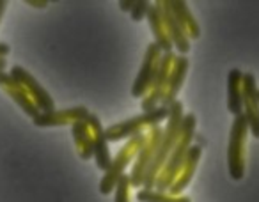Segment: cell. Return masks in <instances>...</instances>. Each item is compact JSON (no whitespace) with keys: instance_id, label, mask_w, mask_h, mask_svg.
<instances>
[{"instance_id":"cell-22","label":"cell","mask_w":259,"mask_h":202,"mask_svg":"<svg viewBox=\"0 0 259 202\" xmlns=\"http://www.w3.org/2000/svg\"><path fill=\"white\" fill-rule=\"evenodd\" d=\"M114 193H115L114 202H132V186H130V177L126 174L121 176Z\"/></svg>"},{"instance_id":"cell-13","label":"cell","mask_w":259,"mask_h":202,"mask_svg":"<svg viewBox=\"0 0 259 202\" xmlns=\"http://www.w3.org/2000/svg\"><path fill=\"white\" fill-rule=\"evenodd\" d=\"M0 89L4 90V92L15 101L16 105L30 117V119H36V117L41 114L39 109L34 105V101L30 99V96L27 94V90L23 89V87L20 85L9 73H6V71L0 73Z\"/></svg>"},{"instance_id":"cell-5","label":"cell","mask_w":259,"mask_h":202,"mask_svg":"<svg viewBox=\"0 0 259 202\" xmlns=\"http://www.w3.org/2000/svg\"><path fill=\"white\" fill-rule=\"evenodd\" d=\"M248 137V124L245 116H236L229 131L227 144V170L233 181H241L245 176V145Z\"/></svg>"},{"instance_id":"cell-20","label":"cell","mask_w":259,"mask_h":202,"mask_svg":"<svg viewBox=\"0 0 259 202\" xmlns=\"http://www.w3.org/2000/svg\"><path fill=\"white\" fill-rule=\"evenodd\" d=\"M71 135L73 140H75V147L76 153L82 160H91L94 155V147H93V135L91 130L87 126L85 121H78V123L71 124Z\"/></svg>"},{"instance_id":"cell-19","label":"cell","mask_w":259,"mask_h":202,"mask_svg":"<svg viewBox=\"0 0 259 202\" xmlns=\"http://www.w3.org/2000/svg\"><path fill=\"white\" fill-rule=\"evenodd\" d=\"M170 2V9L174 13V18L180 23V27L183 29V32L187 34L188 39H199L201 37V27L195 22L194 15L190 13V8H188L187 2L183 0H169Z\"/></svg>"},{"instance_id":"cell-11","label":"cell","mask_w":259,"mask_h":202,"mask_svg":"<svg viewBox=\"0 0 259 202\" xmlns=\"http://www.w3.org/2000/svg\"><path fill=\"white\" fill-rule=\"evenodd\" d=\"M85 123L91 130V135H93V147H94L93 158L96 160L98 169H100L101 172H105V170L110 167V162H112L110 147H108L110 142H108L107 137H105V128L96 114H89Z\"/></svg>"},{"instance_id":"cell-16","label":"cell","mask_w":259,"mask_h":202,"mask_svg":"<svg viewBox=\"0 0 259 202\" xmlns=\"http://www.w3.org/2000/svg\"><path fill=\"white\" fill-rule=\"evenodd\" d=\"M188 66H190V61H188L187 55H176L172 62V68H170L169 73V82H167V90L165 96H163L162 107H169L170 103L178 99V94H180V89L185 82V76H187Z\"/></svg>"},{"instance_id":"cell-27","label":"cell","mask_w":259,"mask_h":202,"mask_svg":"<svg viewBox=\"0 0 259 202\" xmlns=\"http://www.w3.org/2000/svg\"><path fill=\"white\" fill-rule=\"evenodd\" d=\"M6 8H8V2L6 0H0V22H2V16L6 13Z\"/></svg>"},{"instance_id":"cell-24","label":"cell","mask_w":259,"mask_h":202,"mask_svg":"<svg viewBox=\"0 0 259 202\" xmlns=\"http://www.w3.org/2000/svg\"><path fill=\"white\" fill-rule=\"evenodd\" d=\"M134 4H135V0H119V9L124 13H130L134 9Z\"/></svg>"},{"instance_id":"cell-9","label":"cell","mask_w":259,"mask_h":202,"mask_svg":"<svg viewBox=\"0 0 259 202\" xmlns=\"http://www.w3.org/2000/svg\"><path fill=\"white\" fill-rule=\"evenodd\" d=\"M160 59H162L160 48L156 46L155 43H149L148 48H146L144 61H142V66H141V69H139V75H137V78L134 80V85H132V96L134 97L142 99V97L146 96V92L149 90L153 78H155V75H156Z\"/></svg>"},{"instance_id":"cell-6","label":"cell","mask_w":259,"mask_h":202,"mask_svg":"<svg viewBox=\"0 0 259 202\" xmlns=\"http://www.w3.org/2000/svg\"><path fill=\"white\" fill-rule=\"evenodd\" d=\"M146 138L142 142L141 149H139L137 156H135L134 163H132V170H130V186L132 188H142L144 184V177L148 174L149 165L155 160V155L158 151L160 140H162L163 128L162 126H151L148 133H144Z\"/></svg>"},{"instance_id":"cell-1","label":"cell","mask_w":259,"mask_h":202,"mask_svg":"<svg viewBox=\"0 0 259 202\" xmlns=\"http://www.w3.org/2000/svg\"><path fill=\"white\" fill-rule=\"evenodd\" d=\"M183 116H185L183 103L178 99L174 103H170L169 117L165 121V128H163V135H162V140H160L158 151H156L153 163L149 165L148 174L144 177V184H142V188H146V190H153L155 188V181L158 177L160 170L163 169V165L169 160L172 149L176 147V142L180 138V131H181V123H183Z\"/></svg>"},{"instance_id":"cell-15","label":"cell","mask_w":259,"mask_h":202,"mask_svg":"<svg viewBox=\"0 0 259 202\" xmlns=\"http://www.w3.org/2000/svg\"><path fill=\"white\" fill-rule=\"evenodd\" d=\"M162 4V15H163V23H165L167 36H169L172 48H176V52L180 55H187L190 52V39L187 37V34L183 32V29L180 27V23L174 18V13L170 9L169 0H160Z\"/></svg>"},{"instance_id":"cell-10","label":"cell","mask_w":259,"mask_h":202,"mask_svg":"<svg viewBox=\"0 0 259 202\" xmlns=\"http://www.w3.org/2000/svg\"><path fill=\"white\" fill-rule=\"evenodd\" d=\"M241 94H243V116L248 124V133L259 138V97L257 83L252 73H243L241 82Z\"/></svg>"},{"instance_id":"cell-3","label":"cell","mask_w":259,"mask_h":202,"mask_svg":"<svg viewBox=\"0 0 259 202\" xmlns=\"http://www.w3.org/2000/svg\"><path fill=\"white\" fill-rule=\"evenodd\" d=\"M169 117V107H156L155 110L142 112L141 116H135L132 119L121 121L117 124H112L105 130V137L108 142L128 140L135 135L144 133V130H149L151 126H162L163 121Z\"/></svg>"},{"instance_id":"cell-18","label":"cell","mask_w":259,"mask_h":202,"mask_svg":"<svg viewBox=\"0 0 259 202\" xmlns=\"http://www.w3.org/2000/svg\"><path fill=\"white\" fill-rule=\"evenodd\" d=\"M243 73L238 68H233L227 73V110L234 117L243 114V94H241Z\"/></svg>"},{"instance_id":"cell-2","label":"cell","mask_w":259,"mask_h":202,"mask_svg":"<svg viewBox=\"0 0 259 202\" xmlns=\"http://www.w3.org/2000/svg\"><path fill=\"white\" fill-rule=\"evenodd\" d=\"M195 126H197V119H195L194 114H185L183 123H181L180 138H178V142H176V147L172 149L167 163L163 165V169L160 170L158 177H156V181H155V190L167 191L170 188V184L174 183L178 172L181 170V165H183L185 158H187L188 151H190L192 144H194Z\"/></svg>"},{"instance_id":"cell-21","label":"cell","mask_w":259,"mask_h":202,"mask_svg":"<svg viewBox=\"0 0 259 202\" xmlns=\"http://www.w3.org/2000/svg\"><path fill=\"white\" fill-rule=\"evenodd\" d=\"M135 198L139 202H192V198L188 195H170L167 191H158V190H146V188H139V191L135 193Z\"/></svg>"},{"instance_id":"cell-23","label":"cell","mask_w":259,"mask_h":202,"mask_svg":"<svg viewBox=\"0 0 259 202\" xmlns=\"http://www.w3.org/2000/svg\"><path fill=\"white\" fill-rule=\"evenodd\" d=\"M151 4L153 2H149V0H135L134 9L130 11L132 20H134V22H142L144 18H148V13H149V9H151Z\"/></svg>"},{"instance_id":"cell-25","label":"cell","mask_w":259,"mask_h":202,"mask_svg":"<svg viewBox=\"0 0 259 202\" xmlns=\"http://www.w3.org/2000/svg\"><path fill=\"white\" fill-rule=\"evenodd\" d=\"M25 4L36 9H45L48 6V0H25Z\"/></svg>"},{"instance_id":"cell-4","label":"cell","mask_w":259,"mask_h":202,"mask_svg":"<svg viewBox=\"0 0 259 202\" xmlns=\"http://www.w3.org/2000/svg\"><path fill=\"white\" fill-rule=\"evenodd\" d=\"M144 138H146L144 133L135 135V137L124 140L122 147H119L117 155L112 158L110 167L105 170L103 177H101V181H100V193L101 195H110L112 191L115 190V186H117L119 179H121V176L124 174V170L134 163V160H135V156H137Z\"/></svg>"},{"instance_id":"cell-12","label":"cell","mask_w":259,"mask_h":202,"mask_svg":"<svg viewBox=\"0 0 259 202\" xmlns=\"http://www.w3.org/2000/svg\"><path fill=\"white\" fill-rule=\"evenodd\" d=\"M87 107H71L66 110H52V112H41L36 117L34 124L37 128H52V126H71V124L78 123V121H85L89 116Z\"/></svg>"},{"instance_id":"cell-8","label":"cell","mask_w":259,"mask_h":202,"mask_svg":"<svg viewBox=\"0 0 259 202\" xmlns=\"http://www.w3.org/2000/svg\"><path fill=\"white\" fill-rule=\"evenodd\" d=\"M9 75L27 90V94H29L30 99L34 101V105L39 109V112H52V110H55L54 97L48 94V90L45 89L25 68H22V66H13Z\"/></svg>"},{"instance_id":"cell-26","label":"cell","mask_w":259,"mask_h":202,"mask_svg":"<svg viewBox=\"0 0 259 202\" xmlns=\"http://www.w3.org/2000/svg\"><path fill=\"white\" fill-rule=\"evenodd\" d=\"M9 52H11V48H9L8 43H0V59H6V57H8Z\"/></svg>"},{"instance_id":"cell-7","label":"cell","mask_w":259,"mask_h":202,"mask_svg":"<svg viewBox=\"0 0 259 202\" xmlns=\"http://www.w3.org/2000/svg\"><path fill=\"white\" fill-rule=\"evenodd\" d=\"M174 52H169V54H162V59H160L158 69H156V75L151 82V87L146 92V96L142 97V112H149V110H155L156 107H160L163 96H165L167 90V82H169V73L170 68H172L174 62Z\"/></svg>"},{"instance_id":"cell-17","label":"cell","mask_w":259,"mask_h":202,"mask_svg":"<svg viewBox=\"0 0 259 202\" xmlns=\"http://www.w3.org/2000/svg\"><path fill=\"white\" fill-rule=\"evenodd\" d=\"M148 23H149V29H151L153 37H155V44L160 48V52H162V54L174 52L172 43H170L169 36H167L165 23H163L162 4H160V0L151 4V9H149V13H148Z\"/></svg>"},{"instance_id":"cell-29","label":"cell","mask_w":259,"mask_h":202,"mask_svg":"<svg viewBox=\"0 0 259 202\" xmlns=\"http://www.w3.org/2000/svg\"><path fill=\"white\" fill-rule=\"evenodd\" d=\"M257 97H259V89H257Z\"/></svg>"},{"instance_id":"cell-14","label":"cell","mask_w":259,"mask_h":202,"mask_svg":"<svg viewBox=\"0 0 259 202\" xmlns=\"http://www.w3.org/2000/svg\"><path fill=\"white\" fill-rule=\"evenodd\" d=\"M202 155V147L197 144H192L190 151H188L187 158H185L183 165H181V170L178 172L174 183L170 184V188L167 190V193L170 195H183V190H187V186L190 184V181L194 179V174L197 170L199 160H201Z\"/></svg>"},{"instance_id":"cell-28","label":"cell","mask_w":259,"mask_h":202,"mask_svg":"<svg viewBox=\"0 0 259 202\" xmlns=\"http://www.w3.org/2000/svg\"><path fill=\"white\" fill-rule=\"evenodd\" d=\"M6 66H8V62H6V59H0V73L4 71Z\"/></svg>"}]
</instances>
